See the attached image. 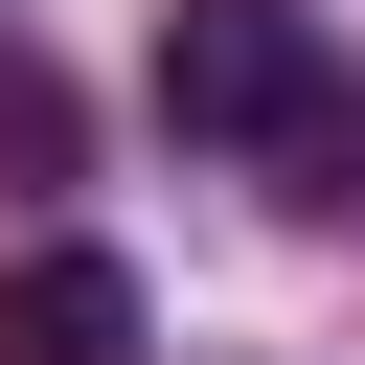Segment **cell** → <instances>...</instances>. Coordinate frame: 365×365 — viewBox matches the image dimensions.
<instances>
[{
  "mask_svg": "<svg viewBox=\"0 0 365 365\" xmlns=\"http://www.w3.org/2000/svg\"><path fill=\"white\" fill-rule=\"evenodd\" d=\"M160 137L251 160L274 205H365V68L319 46V0H160Z\"/></svg>",
  "mask_w": 365,
  "mask_h": 365,
  "instance_id": "6da1fadb",
  "label": "cell"
},
{
  "mask_svg": "<svg viewBox=\"0 0 365 365\" xmlns=\"http://www.w3.org/2000/svg\"><path fill=\"white\" fill-rule=\"evenodd\" d=\"M0 365H160V297H137V251H23L0 274Z\"/></svg>",
  "mask_w": 365,
  "mask_h": 365,
  "instance_id": "7a4b0ae2",
  "label": "cell"
},
{
  "mask_svg": "<svg viewBox=\"0 0 365 365\" xmlns=\"http://www.w3.org/2000/svg\"><path fill=\"white\" fill-rule=\"evenodd\" d=\"M0 160H23V182L68 160V91H46V68H0Z\"/></svg>",
  "mask_w": 365,
  "mask_h": 365,
  "instance_id": "3957f363",
  "label": "cell"
}]
</instances>
